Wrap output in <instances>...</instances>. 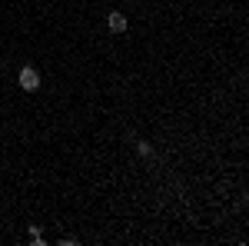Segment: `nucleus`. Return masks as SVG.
I'll return each mask as SVG.
<instances>
[{"label":"nucleus","mask_w":249,"mask_h":246,"mask_svg":"<svg viewBox=\"0 0 249 246\" xmlns=\"http://www.w3.org/2000/svg\"><path fill=\"white\" fill-rule=\"evenodd\" d=\"M107 27H110L113 34H123V30H126V17H123L120 10H113V14H110V20H107Z\"/></svg>","instance_id":"nucleus-2"},{"label":"nucleus","mask_w":249,"mask_h":246,"mask_svg":"<svg viewBox=\"0 0 249 246\" xmlns=\"http://www.w3.org/2000/svg\"><path fill=\"white\" fill-rule=\"evenodd\" d=\"M30 240H34V243H43V233H40V229L34 227V229H30Z\"/></svg>","instance_id":"nucleus-3"},{"label":"nucleus","mask_w":249,"mask_h":246,"mask_svg":"<svg viewBox=\"0 0 249 246\" xmlns=\"http://www.w3.org/2000/svg\"><path fill=\"white\" fill-rule=\"evenodd\" d=\"M17 80H20V90H37L40 87V74L34 70V67H23Z\"/></svg>","instance_id":"nucleus-1"}]
</instances>
